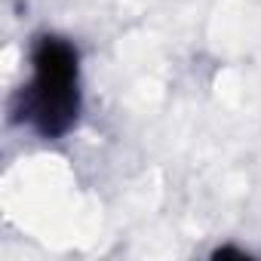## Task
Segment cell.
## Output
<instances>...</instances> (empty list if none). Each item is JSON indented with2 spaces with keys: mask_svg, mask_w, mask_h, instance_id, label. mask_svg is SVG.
<instances>
[{
  "mask_svg": "<svg viewBox=\"0 0 261 261\" xmlns=\"http://www.w3.org/2000/svg\"><path fill=\"white\" fill-rule=\"evenodd\" d=\"M13 117L40 139L68 136L80 117V53L56 34H43L31 46V83L19 89Z\"/></svg>",
  "mask_w": 261,
  "mask_h": 261,
  "instance_id": "1",
  "label": "cell"
}]
</instances>
